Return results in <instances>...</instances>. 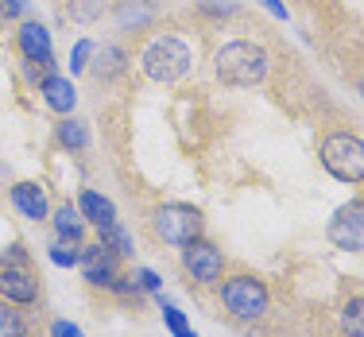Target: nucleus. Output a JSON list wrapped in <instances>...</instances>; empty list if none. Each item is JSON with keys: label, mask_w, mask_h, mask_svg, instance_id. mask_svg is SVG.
I'll return each instance as SVG.
<instances>
[{"label": "nucleus", "mask_w": 364, "mask_h": 337, "mask_svg": "<svg viewBox=\"0 0 364 337\" xmlns=\"http://www.w3.org/2000/svg\"><path fill=\"white\" fill-rule=\"evenodd\" d=\"M213 74L229 90H252L264 85L272 74V50L256 39H229L213 55Z\"/></svg>", "instance_id": "f257e3e1"}, {"label": "nucleus", "mask_w": 364, "mask_h": 337, "mask_svg": "<svg viewBox=\"0 0 364 337\" xmlns=\"http://www.w3.org/2000/svg\"><path fill=\"white\" fill-rule=\"evenodd\" d=\"M218 302L232 322L256 326V322H264L267 310H272V287H267V279H259L256 272H232V275H221Z\"/></svg>", "instance_id": "f03ea898"}, {"label": "nucleus", "mask_w": 364, "mask_h": 337, "mask_svg": "<svg viewBox=\"0 0 364 337\" xmlns=\"http://www.w3.org/2000/svg\"><path fill=\"white\" fill-rule=\"evenodd\" d=\"M194 70V47L175 31H159L140 50V74L155 85H175Z\"/></svg>", "instance_id": "7ed1b4c3"}, {"label": "nucleus", "mask_w": 364, "mask_h": 337, "mask_svg": "<svg viewBox=\"0 0 364 337\" xmlns=\"http://www.w3.org/2000/svg\"><path fill=\"white\" fill-rule=\"evenodd\" d=\"M318 163L326 167L329 178L345 186H360L364 183V140L349 128H333L318 140Z\"/></svg>", "instance_id": "20e7f679"}, {"label": "nucleus", "mask_w": 364, "mask_h": 337, "mask_svg": "<svg viewBox=\"0 0 364 337\" xmlns=\"http://www.w3.org/2000/svg\"><path fill=\"white\" fill-rule=\"evenodd\" d=\"M151 232L163 245L182 248V245H190V240L205 237V213L190 202H163L159 210L151 213Z\"/></svg>", "instance_id": "39448f33"}, {"label": "nucleus", "mask_w": 364, "mask_h": 337, "mask_svg": "<svg viewBox=\"0 0 364 337\" xmlns=\"http://www.w3.org/2000/svg\"><path fill=\"white\" fill-rule=\"evenodd\" d=\"M182 272L190 275L194 287H218L225 275V248L213 245L210 237H198L182 245Z\"/></svg>", "instance_id": "423d86ee"}, {"label": "nucleus", "mask_w": 364, "mask_h": 337, "mask_svg": "<svg viewBox=\"0 0 364 337\" xmlns=\"http://www.w3.org/2000/svg\"><path fill=\"white\" fill-rule=\"evenodd\" d=\"M326 240L341 252H364V198H349L337 205L326 225Z\"/></svg>", "instance_id": "0eeeda50"}, {"label": "nucleus", "mask_w": 364, "mask_h": 337, "mask_svg": "<svg viewBox=\"0 0 364 337\" xmlns=\"http://www.w3.org/2000/svg\"><path fill=\"white\" fill-rule=\"evenodd\" d=\"M77 267H82V279L90 283V287L109 291L112 283H117V275H120V256L112 252V248H105L101 240H93V245H82Z\"/></svg>", "instance_id": "6e6552de"}, {"label": "nucleus", "mask_w": 364, "mask_h": 337, "mask_svg": "<svg viewBox=\"0 0 364 337\" xmlns=\"http://www.w3.org/2000/svg\"><path fill=\"white\" fill-rule=\"evenodd\" d=\"M0 299L12 302V306H20V310H31L43 299L36 272H31V267H8V264H0Z\"/></svg>", "instance_id": "1a4fd4ad"}, {"label": "nucleus", "mask_w": 364, "mask_h": 337, "mask_svg": "<svg viewBox=\"0 0 364 337\" xmlns=\"http://www.w3.org/2000/svg\"><path fill=\"white\" fill-rule=\"evenodd\" d=\"M16 50L23 63H39L55 74V47H50V31L39 20H20L16 28Z\"/></svg>", "instance_id": "9d476101"}, {"label": "nucleus", "mask_w": 364, "mask_h": 337, "mask_svg": "<svg viewBox=\"0 0 364 337\" xmlns=\"http://www.w3.org/2000/svg\"><path fill=\"white\" fill-rule=\"evenodd\" d=\"M93 63L85 66V70L93 74V82H101V85H112V82H120V77L128 74V66H132V55H128L120 43H101V47H93Z\"/></svg>", "instance_id": "9b49d317"}, {"label": "nucleus", "mask_w": 364, "mask_h": 337, "mask_svg": "<svg viewBox=\"0 0 364 337\" xmlns=\"http://www.w3.org/2000/svg\"><path fill=\"white\" fill-rule=\"evenodd\" d=\"M8 202L16 205V213L28 221H47L50 218V202H47V190H43L39 183H16L12 190H8Z\"/></svg>", "instance_id": "f8f14e48"}, {"label": "nucleus", "mask_w": 364, "mask_h": 337, "mask_svg": "<svg viewBox=\"0 0 364 337\" xmlns=\"http://www.w3.org/2000/svg\"><path fill=\"white\" fill-rule=\"evenodd\" d=\"M39 97H43V105H47L50 112H58V117H70L74 105H77V90L70 85V77H63V74H47L39 82Z\"/></svg>", "instance_id": "ddd939ff"}, {"label": "nucleus", "mask_w": 364, "mask_h": 337, "mask_svg": "<svg viewBox=\"0 0 364 337\" xmlns=\"http://www.w3.org/2000/svg\"><path fill=\"white\" fill-rule=\"evenodd\" d=\"M50 225H55V237L58 240H70V245H85V218L82 210H77V202H63L58 210H50Z\"/></svg>", "instance_id": "4468645a"}, {"label": "nucleus", "mask_w": 364, "mask_h": 337, "mask_svg": "<svg viewBox=\"0 0 364 337\" xmlns=\"http://www.w3.org/2000/svg\"><path fill=\"white\" fill-rule=\"evenodd\" d=\"M77 210H82L85 225H93V229H109V225H117V205H112L105 194H97V190H82Z\"/></svg>", "instance_id": "2eb2a0df"}, {"label": "nucleus", "mask_w": 364, "mask_h": 337, "mask_svg": "<svg viewBox=\"0 0 364 337\" xmlns=\"http://www.w3.org/2000/svg\"><path fill=\"white\" fill-rule=\"evenodd\" d=\"M55 140H58V148H66V151H85L90 148V124L77 120V117H63L55 128Z\"/></svg>", "instance_id": "dca6fc26"}, {"label": "nucleus", "mask_w": 364, "mask_h": 337, "mask_svg": "<svg viewBox=\"0 0 364 337\" xmlns=\"http://www.w3.org/2000/svg\"><path fill=\"white\" fill-rule=\"evenodd\" d=\"M151 16H155L151 0H120V4H117V23H120V28L140 31V28L151 23Z\"/></svg>", "instance_id": "f3484780"}, {"label": "nucleus", "mask_w": 364, "mask_h": 337, "mask_svg": "<svg viewBox=\"0 0 364 337\" xmlns=\"http://www.w3.org/2000/svg\"><path fill=\"white\" fill-rule=\"evenodd\" d=\"M337 326L345 337H364V295H353L337 310Z\"/></svg>", "instance_id": "a211bd4d"}, {"label": "nucleus", "mask_w": 364, "mask_h": 337, "mask_svg": "<svg viewBox=\"0 0 364 337\" xmlns=\"http://www.w3.org/2000/svg\"><path fill=\"white\" fill-rule=\"evenodd\" d=\"M97 240H101L105 248H112V252H117L120 260H128V256L136 252V240H132V232H128L120 221H117V225H109V229H97Z\"/></svg>", "instance_id": "6ab92c4d"}, {"label": "nucleus", "mask_w": 364, "mask_h": 337, "mask_svg": "<svg viewBox=\"0 0 364 337\" xmlns=\"http://www.w3.org/2000/svg\"><path fill=\"white\" fill-rule=\"evenodd\" d=\"M31 326H28V314L20 306L0 299V337H28Z\"/></svg>", "instance_id": "aec40b11"}, {"label": "nucleus", "mask_w": 364, "mask_h": 337, "mask_svg": "<svg viewBox=\"0 0 364 337\" xmlns=\"http://www.w3.org/2000/svg\"><path fill=\"white\" fill-rule=\"evenodd\" d=\"M105 8H109V0H66V20L90 28V23H97L105 16Z\"/></svg>", "instance_id": "412c9836"}, {"label": "nucleus", "mask_w": 364, "mask_h": 337, "mask_svg": "<svg viewBox=\"0 0 364 337\" xmlns=\"http://www.w3.org/2000/svg\"><path fill=\"white\" fill-rule=\"evenodd\" d=\"M77 256H82V245H70V240H58L47 248V260L55 267H77Z\"/></svg>", "instance_id": "4be33fe9"}, {"label": "nucleus", "mask_w": 364, "mask_h": 337, "mask_svg": "<svg viewBox=\"0 0 364 337\" xmlns=\"http://www.w3.org/2000/svg\"><path fill=\"white\" fill-rule=\"evenodd\" d=\"M194 8L210 20H229V16L240 12V0H194Z\"/></svg>", "instance_id": "5701e85b"}, {"label": "nucleus", "mask_w": 364, "mask_h": 337, "mask_svg": "<svg viewBox=\"0 0 364 337\" xmlns=\"http://www.w3.org/2000/svg\"><path fill=\"white\" fill-rule=\"evenodd\" d=\"M0 264H8V267H31V256H28V245L23 240H12V245L0 252Z\"/></svg>", "instance_id": "b1692460"}, {"label": "nucleus", "mask_w": 364, "mask_h": 337, "mask_svg": "<svg viewBox=\"0 0 364 337\" xmlns=\"http://www.w3.org/2000/svg\"><path fill=\"white\" fill-rule=\"evenodd\" d=\"M109 291H112V295H117V299H132V302H136V299L144 295V291L136 287V279H132V275H124V272L117 275V283H112Z\"/></svg>", "instance_id": "393cba45"}, {"label": "nucleus", "mask_w": 364, "mask_h": 337, "mask_svg": "<svg viewBox=\"0 0 364 337\" xmlns=\"http://www.w3.org/2000/svg\"><path fill=\"white\" fill-rule=\"evenodd\" d=\"M132 279H136V287H140V291H147V295H155V291H159V283H163L159 275L151 272V267H136Z\"/></svg>", "instance_id": "a878e982"}, {"label": "nucleus", "mask_w": 364, "mask_h": 337, "mask_svg": "<svg viewBox=\"0 0 364 337\" xmlns=\"http://www.w3.org/2000/svg\"><path fill=\"white\" fill-rule=\"evenodd\" d=\"M93 47H97V43H90V39H82V43L74 47V55H70V70H74V74L90 66V55H93Z\"/></svg>", "instance_id": "bb28decb"}, {"label": "nucleus", "mask_w": 364, "mask_h": 337, "mask_svg": "<svg viewBox=\"0 0 364 337\" xmlns=\"http://www.w3.org/2000/svg\"><path fill=\"white\" fill-rule=\"evenodd\" d=\"M159 302H163V299H159ZM163 322H167L171 333H182V330H186V314H182V310H175L171 302H163Z\"/></svg>", "instance_id": "cd10ccee"}, {"label": "nucleus", "mask_w": 364, "mask_h": 337, "mask_svg": "<svg viewBox=\"0 0 364 337\" xmlns=\"http://www.w3.org/2000/svg\"><path fill=\"white\" fill-rule=\"evenodd\" d=\"M28 12V0H0V20H20Z\"/></svg>", "instance_id": "c85d7f7f"}, {"label": "nucleus", "mask_w": 364, "mask_h": 337, "mask_svg": "<svg viewBox=\"0 0 364 337\" xmlns=\"http://www.w3.org/2000/svg\"><path fill=\"white\" fill-rule=\"evenodd\" d=\"M47 337H85V333H82V326H74V322H55Z\"/></svg>", "instance_id": "c756f323"}, {"label": "nucleus", "mask_w": 364, "mask_h": 337, "mask_svg": "<svg viewBox=\"0 0 364 337\" xmlns=\"http://www.w3.org/2000/svg\"><path fill=\"white\" fill-rule=\"evenodd\" d=\"M259 4H264V8H267V12H272V16H275V20H287V8H283V4H279V0H259Z\"/></svg>", "instance_id": "7c9ffc66"}, {"label": "nucleus", "mask_w": 364, "mask_h": 337, "mask_svg": "<svg viewBox=\"0 0 364 337\" xmlns=\"http://www.w3.org/2000/svg\"><path fill=\"white\" fill-rule=\"evenodd\" d=\"M175 337H198V333H190V330H182V333H175Z\"/></svg>", "instance_id": "2f4dec72"}, {"label": "nucleus", "mask_w": 364, "mask_h": 337, "mask_svg": "<svg viewBox=\"0 0 364 337\" xmlns=\"http://www.w3.org/2000/svg\"><path fill=\"white\" fill-rule=\"evenodd\" d=\"M28 337H36V333H28Z\"/></svg>", "instance_id": "473e14b6"}, {"label": "nucleus", "mask_w": 364, "mask_h": 337, "mask_svg": "<svg viewBox=\"0 0 364 337\" xmlns=\"http://www.w3.org/2000/svg\"><path fill=\"white\" fill-rule=\"evenodd\" d=\"M360 93H364V90H360Z\"/></svg>", "instance_id": "72a5a7b5"}]
</instances>
